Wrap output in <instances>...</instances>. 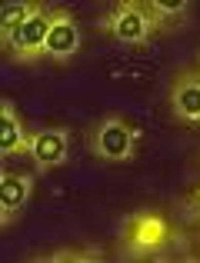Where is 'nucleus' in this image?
I'll return each mask as SVG.
<instances>
[{"label": "nucleus", "instance_id": "obj_8", "mask_svg": "<svg viewBox=\"0 0 200 263\" xmlns=\"http://www.w3.org/2000/svg\"><path fill=\"white\" fill-rule=\"evenodd\" d=\"M13 143H17V127H13L10 120H4V123H0V147L10 150Z\"/></svg>", "mask_w": 200, "mask_h": 263}, {"label": "nucleus", "instance_id": "obj_9", "mask_svg": "<svg viewBox=\"0 0 200 263\" xmlns=\"http://www.w3.org/2000/svg\"><path fill=\"white\" fill-rule=\"evenodd\" d=\"M20 20H24V7L13 4V7H4V27H17ZM24 27V24H20Z\"/></svg>", "mask_w": 200, "mask_h": 263}, {"label": "nucleus", "instance_id": "obj_2", "mask_svg": "<svg viewBox=\"0 0 200 263\" xmlns=\"http://www.w3.org/2000/svg\"><path fill=\"white\" fill-rule=\"evenodd\" d=\"M47 47H50L53 53H67L74 47V27H67V24H57V27H50V37H47Z\"/></svg>", "mask_w": 200, "mask_h": 263}, {"label": "nucleus", "instance_id": "obj_6", "mask_svg": "<svg viewBox=\"0 0 200 263\" xmlns=\"http://www.w3.org/2000/svg\"><path fill=\"white\" fill-rule=\"evenodd\" d=\"M180 107L187 114H200V87H187L180 93Z\"/></svg>", "mask_w": 200, "mask_h": 263}, {"label": "nucleus", "instance_id": "obj_5", "mask_svg": "<svg viewBox=\"0 0 200 263\" xmlns=\"http://www.w3.org/2000/svg\"><path fill=\"white\" fill-rule=\"evenodd\" d=\"M0 197H4V206H17L20 200H24V183H20L17 177H7V180H4V190H0Z\"/></svg>", "mask_w": 200, "mask_h": 263}, {"label": "nucleus", "instance_id": "obj_7", "mask_svg": "<svg viewBox=\"0 0 200 263\" xmlns=\"http://www.w3.org/2000/svg\"><path fill=\"white\" fill-rule=\"evenodd\" d=\"M117 33H120V37H137V33H140V17H137V13H127V17L117 24Z\"/></svg>", "mask_w": 200, "mask_h": 263}, {"label": "nucleus", "instance_id": "obj_3", "mask_svg": "<svg viewBox=\"0 0 200 263\" xmlns=\"http://www.w3.org/2000/svg\"><path fill=\"white\" fill-rule=\"evenodd\" d=\"M103 150H107L110 157H120L123 150H127V130L123 127H107L103 130Z\"/></svg>", "mask_w": 200, "mask_h": 263}, {"label": "nucleus", "instance_id": "obj_1", "mask_svg": "<svg viewBox=\"0 0 200 263\" xmlns=\"http://www.w3.org/2000/svg\"><path fill=\"white\" fill-rule=\"evenodd\" d=\"M47 27H50V24H47L44 17H30L17 30V40H20V44H27V47H30V44H40L44 37H50V30H47Z\"/></svg>", "mask_w": 200, "mask_h": 263}, {"label": "nucleus", "instance_id": "obj_4", "mask_svg": "<svg viewBox=\"0 0 200 263\" xmlns=\"http://www.w3.org/2000/svg\"><path fill=\"white\" fill-rule=\"evenodd\" d=\"M60 154H64V140H60L57 134H44L37 140V157L40 160H57Z\"/></svg>", "mask_w": 200, "mask_h": 263}]
</instances>
